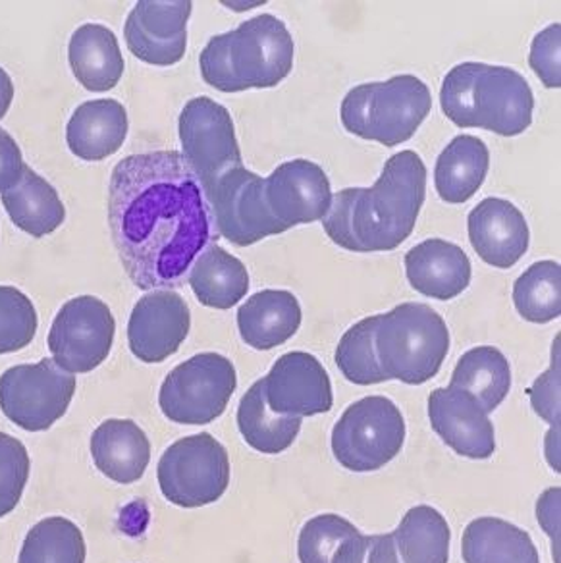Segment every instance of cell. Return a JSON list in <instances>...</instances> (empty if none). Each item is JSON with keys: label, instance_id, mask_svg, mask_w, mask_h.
<instances>
[{"label": "cell", "instance_id": "obj_1", "mask_svg": "<svg viewBox=\"0 0 561 563\" xmlns=\"http://www.w3.org/2000/svg\"><path fill=\"white\" fill-rule=\"evenodd\" d=\"M109 222L125 273L140 290H172L211 242V212L178 151L122 158L110 178Z\"/></svg>", "mask_w": 561, "mask_h": 563}, {"label": "cell", "instance_id": "obj_2", "mask_svg": "<svg viewBox=\"0 0 561 563\" xmlns=\"http://www.w3.org/2000/svg\"><path fill=\"white\" fill-rule=\"evenodd\" d=\"M427 197V166L415 151L386 161L373 188H345L332 196L324 232L343 250L392 251L414 232Z\"/></svg>", "mask_w": 561, "mask_h": 563}, {"label": "cell", "instance_id": "obj_3", "mask_svg": "<svg viewBox=\"0 0 561 563\" xmlns=\"http://www.w3.org/2000/svg\"><path fill=\"white\" fill-rule=\"evenodd\" d=\"M296 45L286 24L261 14L232 32L215 35L199 56L207 86L222 93L271 89L288 78Z\"/></svg>", "mask_w": 561, "mask_h": 563}, {"label": "cell", "instance_id": "obj_4", "mask_svg": "<svg viewBox=\"0 0 561 563\" xmlns=\"http://www.w3.org/2000/svg\"><path fill=\"white\" fill-rule=\"evenodd\" d=\"M440 107L458 128H483L515 137L532 124L535 95L514 68L463 63L446 74Z\"/></svg>", "mask_w": 561, "mask_h": 563}, {"label": "cell", "instance_id": "obj_5", "mask_svg": "<svg viewBox=\"0 0 561 563\" xmlns=\"http://www.w3.org/2000/svg\"><path fill=\"white\" fill-rule=\"evenodd\" d=\"M432 109L429 86L411 74L361 84L343 97L340 120L348 132L398 147L411 140Z\"/></svg>", "mask_w": 561, "mask_h": 563}, {"label": "cell", "instance_id": "obj_6", "mask_svg": "<svg viewBox=\"0 0 561 563\" xmlns=\"http://www.w3.org/2000/svg\"><path fill=\"white\" fill-rule=\"evenodd\" d=\"M374 350L388 380L429 383L450 352V330L432 307L402 303L378 314Z\"/></svg>", "mask_w": 561, "mask_h": 563}, {"label": "cell", "instance_id": "obj_7", "mask_svg": "<svg viewBox=\"0 0 561 563\" xmlns=\"http://www.w3.org/2000/svg\"><path fill=\"white\" fill-rule=\"evenodd\" d=\"M404 442V415L384 396H366L351 404L332 431L334 457L353 473L383 470L402 452Z\"/></svg>", "mask_w": 561, "mask_h": 563}, {"label": "cell", "instance_id": "obj_8", "mask_svg": "<svg viewBox=\"0 0 561 563\" xmlns=\"http://www.w3.org/2000/svg\"><path fill=\"white\" fill-rule=\"evenodd\" d=\"M164 498L179 508H204L220 500L230 485L227 448L209 432L179 439L156 467Z\"/></svg>", "mask_w": 561, "mask_h": 563}, {"label": "cell", "instance_id": "obj_9", "mask_svg": "<svg viewBox=\"0 0 561 563\" xmlns=\"http://www.w3.org/2000/svg\"><path fill=\"white\" fill-rule=\"evenodd\" d=\"M238 386L232 361L220 353H199L164 378L158 406L178 424H209L224 413Z\"/></svg>", "mask_w": 561, "mask_h": 563}, {"label": "cell", "instance_id": "obj_10", "mask_svg": "<svg viewBox=\"0 0 561 563\" xmlns=\"http://www.w3.org/2000/svg\"><path fill=\"white\" fill-rule=\"evenodd\" d=\"M76 376L41 360L35 365H16L0 376V409L10 421L28 432L47 431L70 407Z\"/></svg>", "mask_w": 561, "mask_h": 563}, {"label": "cell", "instance_id": "obj_11", "mask_svg": "<svg viewBox=\"0 0 561 563\" xmlns=\"http://www.w3.org/2000/svg\"><path fill=\"white\" fill-rule=\"evenodd\" d=\"M182 157L196 174L207 194L220 176L242 165V151L235 137L234 120L227 107L211 97H196L186 102L179 114Z\"/></svg>", "mask_w": 561, "mask_h": 563}, {"label": "cell", "instance_id": "obj_12", "mask_svg": "<svg viewBox=\"0 0 561 563\" xmlns=\"http://www.w3.org/2000/svg\"><path fill=\"white\" fill-rule=\"evenodd\" d=\"M117 322L109 306L94 296L64 303L48 332V350L58 367L72 375L91 373L109 357Z\"/></svg>", "mask_w": 561, "mask_h": 563}, {"label": "cell", "instance_id": "obj_13", "mask_svg": "<svg viewBox=\"0 0 561 563\" xmlns=\"http://www.w3.org/2000/svg\"><path fill=\"white\" fill-rule=\"evenodd\" d=\"M215 227L228 242L248 247L286 228L274 219L265 199V180L245 166L228 170L207 194Z\"/></svg>", "mask_w": 561, "mask_h": 563}, {"label": "cell", "instance_id": "obj_14", "mask_svg": "<svg viewBox=\"0 0 561 563\" xmlns=\"http://www.w3.org/2000/svg\"><path fill=\"white\" fill-rule=\"evenodd\" d=\"M191 9L189 0H140L125 20V45L143 63L178 64L186 55Z\"/></svg>", "mask_w": 561, "mask_h": 563}, {"label": "cell", "instance_id": "obj_15", "mask_svg": "<svg viewBox=\"0 0 561 563\" xmlns=\"http://www.w3.org/2000/svg\"><path fill=\"white\" fill-rule=\"evenodd\" d=\"M266 406L276 415L312 417L328 413L334 406L327 368L315 355L289 352L274 363L263 378Z\"/></svg>", "mask_w": 561, "mask_h": 563}, {"label": "cell", "instance_id": "obj_16", "mask_svg": "<svg viewBox=\"0 0 561 563\" xmlns=\"http://www.w3.org/2000/svg\"><path fill=\"white\" fill-rule=\"evenodd\" d=\"M189 327L191 314L186 299L172 290L151 291L133 307L128 344L138 360L155 365L178 352Z\"/></svg>", "mask_w": 561, "mask_h": 563}, {"label": "cell", "instance_id": "obj_17", "mask_svg": "<svg viewBox=\"0 0 561 563\" xmlns=\"http://www.w3.org/2000/svg\"><path fill=\"white\" fill-rule=\"evenodd\" d=\"M265 199L274 219L289 230L324 219L332 205V188L317 163L296 158L282 163L265 178Z\"/></svg>", "mask_w": 561, "mask_h": 563}, {"label": "cell", "instance_id": "obj_18", "mask_svg": "<svg viewBox=\"0 0 561 563\" xmlns=\"http://www.w3.org/2000/svg\"><path fill=\"white\" fill-rule=\"evenodd\" d=\"M432 429L458 455L488 460L496 452L491 417L471 394L455 386L437 388L429 396Z\"/></svg>", "mask_w": 561, "mask_h": 563}, {"label": "cell", "instance_id": "obj_19", "mask_svg": "<svg viewBox=\"0 0 561 563\" xmlns=\"http://www.w3.org/2000/svg\"><path fill=\"white\" fill-rule=\"evenodd\" d=\"M469 242L486 265L512 268L529 251L527 219L514 203L486 197L469 212Z\"/></svg>", "mask_w": 561, "mask_h": 563}, {"label": "cell", "instance_id": "obj_20", "mask_svg": "<svg viewBox=\"0 0 561 563\" xmlns=\"http://www.w3.org/2000/svg\"><path fill=\"white\" fill-rule=\"evenodd\" d=\"M471 261L460 245L430 238L406 253L407 280L427 298L450 301L468 290Z\"/></svg>", "mask_w": 561, "mask_h": 563}, {"label": "cell", "instance_id": "obj_21", "mask_svg": "<svg viewBox=\"0 0 561 563\" xmlns=\"http://www.w3.org/2000/svg\"><path fill=\"white\" fill-rule=\"evenodd\" d=\"M91 455L97 470L118 485L138 483L151 462V442L130 419H109L95 429Z\"/></svg>", "mask_w": 561, "mask_h": 563}, {"label": "cell", "instance_id": "obj_22", "mask_svg": "<svg viewBox=\"0 0 561 563\" xmlns=\"http://www.w3.org/2000/svg\"><path fill=\"white\" fill-rule=\"evenodd\" d=\"M128 137V112L114 99L87 101L74 110L66 141L76 157L95 163L114 155Z\"/></svg>", "mask_w": 561, "mask_h": 563}, {"label": "cell", "instance_id": "obj_23", "mask_svg": "<svg viewBox=\"0 0 561 563\" xmlns=\"http://www.w3.org/2000/svg\"><path fill=\"white\" fill-rule=\"evenodd\" d=\"M299 327L301 306L292 291H258L238 309L243 342L261 352L286 344Z\"/></svg>", "mask_w": 561, "mask_h": 563}, {"label": "cell", "instance_id": "obj_24", "mask_svg": "<svg viewBox=\"0 0 561 563\" xmlns=\"http://www.w3.org/2000/svg\"><path fill=\"white\" fill-rule=\"evenodd\" d=\"M72 71L89 91H110L125 70L117 35L107 25L84 24L72 35L68 47Z\"/></svg>", "mask_w": 561, "mask_h": 563}, {"label": "cell", "instance_id": "obj_25", "mask_svg": "<svg viewBox=\"0 0 561 563\" xmlns=\"http://www.w3.org/2000/svg\"><path fill=\"white\" fill-rule=\"evenodd\" d=\"M491 168V151L475 135L453 137L435 168V186L442 201L450 205L468 203L483 188Z\"/></svg>", "mask_w": 561, "mask_h": 563}, {"label": "cell", "instance_id": "obj_26", "mask_svg": "<svg viewBox=\"0 0 561 563\" xmlns=\"http://www.w3.org/2000/svg\"><path fill=\"white\" fill-rule=\"evenodd\" d=\"M187 282L204 306L220 311L238 306L250 290L248 268L219 243L201 251L187 273Z\"/></svg>", "mask_w": 561, "mask_h": 563}, {"label": "cell", "instance_id": "obj_27", "mask_svg": "<svg viewBox=\"0 0 561 563\" xmlns=\"http://www.w3.org/2000/svg\"><path fill=\"white\" fill-rule=\"evenodd\" d=\"M465 563H540L529 532L499 517H479L461 539Z\"/></svg>", "mask_w": 561, "mask_h": 563}, {"label": "cell", "instance_id": "obj_28", "mask_svg": "<svg viewBox=\"0 0 561 563\" xmlns=\"http://www.w3.org/2000/svg\"><path fill=\"white\" fill-rule=\"evenodd\" d=\"M2 205L10 220L33 238L55 232L66 219V209L56 189L28 166L16 186L2 194Z\"/></svg>", "mask_w": 561, "mask_h": 563}, {"label": "cell", "instance_id": "obj_29", "mask_svg": "<svg viewBox=\"0 0 561 563\" xmlns=\"http://www.w3.org/2000/svg\"><path fill=\"white\" fill-rule=\"evenodd\" d=\"M450 386L465 390L491 415L512 388V367L506 355L494 345H479L461 355L453 368Z\"/></svg>", "mask_w": 561, "mask_h": 563}, {"label": "cell", "instance_id": "obj_30", "mask_svg": "<svg viewBox=\"0 0 561 563\" xmlns=\"http://www.w3.org/2000/svg\"><path fill=\"white\" fill-rule=\"evenodd\" d=\"M301 417L276 415L266 406L263 378L245 391L238 407V429L243 440L261 454L276 455L288 450L301 431Z\"/></svg>", "mask_w": 561, "mask_h": 563}, {"label": "cell", "instance_id": "obj_31", "mask_svg": "<svg viewBox=\"0 0 561 563\" xmlns=\"http://www.w3.org/2000/svg\"><path fill=\"white\" fill-rule=\"evenodd\" d=\"M392 537L402 563H448L450 560V525L430 506L409 509Z\"/></svg>", "mask_w": 561, "mask_h": 563}, {"label": "cell", "instance_id": "obj_32", "mask_svg": "<svg viewBox=\"0 0 561 563\" xmlns=\"http://www.w3.org/2000/svg\"><path fill=\"white\" fill-rule=\"evenodd\" d=\"M514 303L525 321L546 324L561 314V266L538 261L515 280Z\"/></svg>", "mask_w": 561, "mask_h": 563}, {"label": "cell", "instance_id": "obj_33", "mask_svg": "<svg viewBox=\"0 0 561 563\" xmlns=\"http://www.w3.org/2000/svg\"><path fill=\"white\" fill-rule=\"evenodd\" d=\"M84 534L66 517H47L28 532L18 563H86Z\"/></svg>", "mask_w": 561, "mask_h": 563}, {"label": "cell", "instance_id": "obj_34", "mask_svg": "<svg viewBox=\"0 0 561 563\" xmlns=\"http://www.w3.org/2000/svg\"><path fill=\"white\" fill-rule=\"evenodd\" d=\"M376 324H378V314L366 317L358 324H353L336 347V365L350 383L359 386L388 380L378 365V357L374 350Z\"/></svg>", "mask_w": 561, "mask_h": 563}, {"label": "cell", "instance_id": "obj_35", "mask_svg": "<svg viewBox=\"0 0 561 563\" xmlns=\"http://www.w3.org/2000/svg\"><path fill=\"white\" fill-rule=\"evenodd\" d=\"M37 311L25 294L0 286V355L24 350L37 332Z\"/></svg>", "mask_w": 561, "mask_h": 563}, {"label": "cell", "instance_id": "obj_36", "mask_svg": "<svg viewBox=\"0 0 561 563\" xmlns=\"http://www.w3.org/2000/svg\"><path fill=\"white\" fill-rule=\"evenodd\" d=\"M359 532L355 525L336 514L312 517L299 532L297 555L301 563H330L343 540Z\"/></svg>", "mask_w": 561, "mask_h": 563}, {"label": "cell", "instance_id": "obj_37", "mask_svg": "<svg viewBox=\"0 0 561 563\" xmlns=\"http://www.w3.org/2000/svg\"><path fill=\"white\" fill-rule=\"evenodd\" d=\"M30 454L20 440L0 432V517L9 516L22 500L30 478Z\"/></svg>", "mask_w": 561, "mask_h": 563}, {"label": "cell", "instance_id": "obj_38", "mask_svg": "<svg viewBox=\"0 0 561 563\" xmlns=\"http://www.w3.org/2000/svg\"><path fill=\"white\" fill-rule=\"evenodd\" d=\"M529 64L548 89L561 87V25H548L530 45Z\"/></svg>", "mask_w": 561, "mask_h": 563}, {"label": "cell", "instance_id": "obj_39", "mask_svg": "<svg viewBox=\"0 0 561 563\" xmlns=\"http://www.w3.org/2000/svg\"><path fill=\"white\" fill-rule=\"evenodd\" d=\"M560 336L556 338L552 350V365L550 368L538 376L535 384L529 388L530 406L535 413L550 422L552 427H560Z\"/></svg>", "mask_w": 561, "mask_h": 563}, {"label": "cell", "instance_id": "obj_40", "mask_svg": "<svg viewBox=\"0 0 561 563\" xmlns=\"http://www.w3.org/2000/svg\"><path fill=\"white\" fill-rule=\"evenodd\" d=\"M25 165L22 151L7 130L0 128V194L14 188L24 176Z\"/></svg>", "mask_w": 561, "mask_h": 563}, {"label": "cell", "instance_id": "obj_41", "mask_svg": "<svg viewBox=\"0 0 561 563\" xmlns=\"http://www.w3.org/2000/svg\"><path fill=\"white\" fill-rule=\"evenodd\" d=\"M561 490L550 488L537 501V519L546 534L552 540L553 560L560 563V508Z\"/></svg>", "mask_w": 561, "mask_h": 563}, {"label": "cell", "instance_id": "obj_42", "mask_svg": "<svg viewBox=\"0 0 561 563\" xmlns=\"http://www.w3.org/2000/svg\"><path fill=\"white\" fill-rule=\"evenodd\" d=\"M369 547H371V537L361 534V531L355 532L338 547L330 563H366Z\"/></svg>", "mask_w": 561, "mask_h": 563}, {"label": "cell", "instance_id": "obj_43", "mask_svg": "<svg viewBox=\"0 0 561 563\" xmlns=\"http://www.w3.org/2000/svg\"><path fill=\"white\" fill-rule=\"evenodd\" d=\"M366 563H402L392 532L391 534H373L371 537Z\"/></svg>", "mask_w": 561, "mask_h": 563}, {"label": "cell", "instance_id": "obj_44", "mask_svg": "<svg viewBox=\"0 0 561 563\" xmlns=\"http://www.w3.org/2000/svg\"><path fill=\"white\" fill-rule=\"evenodd\" d=\"M14 99V84L4 68H0V120L7 117Z\"/></svg>", "mask_w": 561, "mask_h": 563}]
</instances>
